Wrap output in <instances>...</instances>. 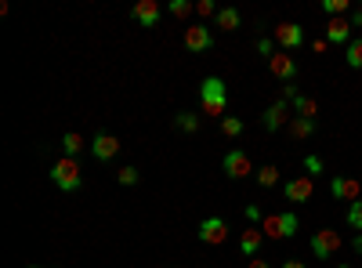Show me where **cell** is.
I'll return each mask as SVG.
<instances>
[{
	"instance_id": "obj_1",
	"label": "cell",
	"mask_w": 362,
	"mask_h": 268,
	"mask_svg": "<svg viewBox=\"0 0 362 268\" xmlns=\"http://www.w3.org/2000/svg\"><path fill=\"white\" fill-rule=\"evenodd\" d=\"M225 106H228V91H225V80L221 76H207L200 84V109L207 116H218L225 120Z\"/></svg>"
},
{
	"instance_id": "obj_2",
	"label": "cell",
	"mask_w": 362,
	"mask_h": 268,
	"mask_svg": "<svg viewBox=\"0 0 362 268\" xmlns=\"http://www.w3.org/2000/svg\"><path fill=\"white\" fill-rule=\"evenodd\" d=\"M51 181L58 185L62 192H76L80 185H83V171H80V163L69 160V156H62L58 163H51Z\"/></svg>"
},
{
	"instance_id": "obj_3",
	"label": "cell",
	"mask_w": 362,
	"mask_h": 268,
	"mask_svg": "<svg viewBox=\"0 0 362 268\" xmlns=\"http://www.w3.org/2000/svg\"><path fill=\"white\" fill-rule=\"evenodd\" d=\"M261 232H265L268 239H293V236H297V214H290V211H283V214H265Z\"/></svg>"
},
{
	"instance_id": "obj_4",
	"label": "cell",
	"mask_w": 362,
	"mask_h": 268,
	"mask_svg": "<svg viewBox=\"0 0 362 268\" xmlns=\"http://www.w3.org/2000/svg\"><path fill=\"white\" fill-rule=\"evenodd\" d=\"M340 254V232L337 229H319L312 232V258L315 261H330Z\"/></svg>"
},
{
	"instance_id": "obj_5",
	"label": "cell",
	"mask_w": 362,
	"mask_h": 268,
	"mask_svg": "<svg viewBox=\"0 0 362 268\" xmlns=\"http://www.w3.org/2000/svg\"><path fill=\"white\" fill-rule=\"evenodd\" d=\"M221 171H225L232 181H243V178H250V174H258V171H253V163H250V156H246L243 149H228L225 160H221Z\"/></svg>"
},
{
	"instance_id": "obj_6",
	"label": "cell",
	"mask_w": 362,
	"mask_h": 268,
	"mask_svg": "<svg viewBox=\"0 0 362 268\" xmlns=\"http://www.w3.org/2000/svg\"><path fill=\"white\" fill-rule=\"evenodd\" d=\"M131 18L141 29H156L163 22V8L156 4V0H138V4L131 8Z\"/></svg>"
},
{
	"instance_id": "obj_7",
	"label": "cell",
	"mask_w": 362,
	"mask_h": 268,
	"mask_svg": "<svg viewBox=\"0 0 362 268\" xmlns=\"http://www.w3.org/2000/svg\"><path fill=\"white\" fill-rule=\"evenodd\" d=\"M185 48L193 55H203V51L214 48V33H210V26H203V22L185 26Z\"/></svg>"
},
{
	"instance_id": "obj_8",
	"label": "cell",
	"mask_w": 362,
	"mask_h": 268,
	"mask_svg": "<svg viewBox=\"0 0 362 268\" xmlns=\"http://www.w3.org/2000/svg\"><path fill=\"white\" fill-rule=\"evenodd\" d=\"M330 192H333V199H340V203H358V196H362V181L358 178H344V174H337L333 181H330Z\"/></svg>"
},
{
	"instance_id": "obj_9",
	"label": "cell",
	"mask_w": 362,
	"mask_h": 268,
	"mask_svg": "<svg viewBox=\"0 0 362 268\" xmlns=\"http://www.w3.org/2000/svg\"><path fill=\"white\" fill-rule=\"evenodd\" d=\"M200 243H207V246H225V239H228V221L225 218H207L203 225H200Z\"/></svg>"
},
{
	"instance_id": "obj_10",
	"label": "cell",
	"mask_w": 362,
	"mask_h": 268,
	"mask_svg": "<svg viewBox=\"0 0 362 268\" xmlns=\"http://www.w3.org/2000/svg\"><path fill=\"white\" fill-rule=\"evenodd\" d=\"M312 192H315V178H308V174L290 178V181L283 185V196H286L290 203H308V199H312Z\"/></svg>"
},
{
	"instance_id": "obj_11",
	"label": "cell",
	"mask_w": 362,
	"mask_h": 268,
	"mask_svg": "<svg viewBox=\"0 0 362 268\" xmlns=\"http://www.w3.org/2000/svg\"><path fill=\"white\" fill-rule=\"evenodd\" d=\"M275 44H279V51H293L305 44V29L297 22H279L275 26Z\"/></svg>"
},
{
	"instance_id": "obj_12",
	"label": "cell",
	"mask_w": 362,
	"mask_h": 268,
	"mask_svg": "<svg viewBox=\"0 0 362 268\" xmlns=\"http://www.w3.org/2000/svg\"><path fill=\"white\" fill-rule=\"evenodd\" d=\"M268 69L275 80H283V84H293V76H297V62L290 58V51H275L268 58Z\"/></svg>"
},
{
	"instance_id": "obj_13",
	"label": "cell",
	"mask_w": 362,
	"mask_h": 268,
	"mask_svg": "<svg viewBox=\"0 0 362 268\" xmlns=\"http://www.w3.org/2000/svg\"><path fill=\"white\" fill-rule=\"evenodd\" d=\"M293 116H290V109H286V98H279V101H272V106L265 109V116H261V123H265V131H279L283 123H290Z\"/></svg>"
},
{
	"instance_id": "obj_14",
	"label": "cell",
	"mask_w": 362,
	"mask_h": 268,
	"mask_svg": "<svg viewBox=\"0 0 362 268\" xmlns=\"http://www.w3.org/2000/svg\"><path fill=\"white\" fill-rule=\"evenodd\" d=\"M116 153H120V138H116V134H95V141H91V156H95V160L109 163Z\"/></svg>"
},
{
	"instance_id": "obj_15",
	"label": "cell",
	"mask_w": 362,
	"mask_h": 268,
	"mask_svg": "<svg viewBox=\"0 0 362 268\" xmlns=\"http://www.w3.org/2000/svg\"><path fill=\"white\" fill-rule=\"evenodd\" d=\"M351 22H344V18H330L326 22V44H351Z\"/></svg>"
},
{
	"instance_id": "obj_16",
	"label": "cell",
	"mask_w": 362,
	"mask_h": 268,
	"mask_svg": "<svg viewBox=\"0 0 362 268\" xmlns=\"http://www.w3.org/2000/svg\"><path fill=\"white\" fill-rule=\"evenodd\" d=\"M261 243H265V232H261V225H250V229L239 236V251H243V258H258Z\"/></svg>"
},
{
	"instance_id": "obj_17",
	"label": "cell",
	"mask_w": 362,
	"mask_h": 268,
	"mask_svg": "<svg viewBox=\"0 0 362 268\" xmlns=\"http://www.w3.org/2000/svg\"><path fill=\"white\" fill-rule=\"evenodd\" d=\"M83 149H91V141H83V134H76V131H66V134H62V153H66L69 160H76Z\"/></svg>"
},
{
	"instance_id": "obj_18",
	"label": "cell",
	"mask_w": 362,
	"mask_h": 268,
	"mask_svg": "<svg viewBox=\"0 0 362 268\" xmlns=\"http://www.w3.org/2000/svg\"><path fill=\"white\" fill-rule=\"evenodd\" d=\"M214 22H218V29H225V33H236V29L243 26V15H239L236 8H221Z\"/></svg>"
},
{
	"instance_id": "obj_19",
	"label": "cell",
	"mask_w": 362,
	"mask_h": 268,
	"mask_svg": "<svg viewBox=\"0 0 362 268\" xmlns=\"http://www.w3.org/2000/svg\"><path fill=\"white\" fill-rule=\"evenodd\" d=\"M286 131H290V138H312L315 134V120H305V116H293L290 123H286Z\"/></svg>"
},
{
	"instance_id": "obj_20",
	"label": "cell",
	"mask_w": 362,
	"mask_h": 268,
	"mask_svg": "<svg viewBox=\"0 0 362 268\" xmlns=\"http://www.w3.org/2000/svg\"><path fill=\"white\" fill-rule=\"evenodd\" d=\"M293 109H297V116L315 120V116H319V101H315V98H305V94H297V98H293Z\"/></svg>"
},
{
	"instance_id": "obj_21",
	"label": "cell",
	"mask_w": 362,
	"mask_h": 268,
	"mask_svg": "<svg viewBox=\"0 0 362 268\" xmlns=\"http://www.w3.org/2000/svg\"><path fill=\"white\" fill-rule=\"evenodd\" d=\"M258 185H261V189H275V185H279V167H275V163L258 167Z\"/></svg>"
},
{
	"instance_id": "obj_22",
	"label": "cell",
	"mask_w": 362,
	"mask_h": 268,
	"mask_svg": "<svg viewBox=\"0 0 362 268\" xmlns=\"http://www.w3.org/2000/svg\"><path fill=\"white\" fill-rule=\"evenodd\" d=\"M218 127H221V134H225V138H239V134L246 131L239 116H225V120H218Z\"/></svg>"
},
{
	"instance_id": "obj_23",
	"label": "cell",
	"mask_w": 362,
	"mask_h": 268,
	"mask_svg": "<svg viewBox=\"0 0 362 268\" xmlns=\"http://www.w3.org/2000/svg\"><path fill=\"white\" fill-rule=\"evenodd\" d=\"M196 11V0H170L167 4V15H174V18H188Z\"/></svg>"
},
{
	"instance_id": "obj_24",
	"label": "cell",
	"mask_w": 362,
	"mask_h": 268,
	"mask_svg": "<svg viewBox=\"0 0 362 268\" xmlns=\"http://www.w3.org/2000/svg\"><path fill=\"white\" fill-rule=\"evenodd\" d=\"M174 123H178V131H185V134H196L200 131V116L196 113H178Z\"/></svg>"
},
{
	"instance_id": "obj_25",
	"label": "cell",
	"mask_w": 362,
	"mask_h": 268,
	"mask_svg": "<svg viewBox=\"0 0 362 268\" xmlns=\"http://www.w3.org/2000/svg\"><path fill=\"white\" fill-rule=\"evenodd\" d=\"M344 62L351 69H362V40H351V44L344 48Z\"/></svg>"
},
{
	"instance_id": "obj_26",
	"label": "cell",
	"mask_w": 362,
	"mask_h": 268,
	"mask_svg": "<svg viewBox=\"0 0 362 268\" xmlns=\"http://www.w3.org/2000/svg\"><path fill=\"white\" fill-rule=\"evenodd\" d=\"M351 8V0H323V11L330 18H344V11Z\"/></svg>"
},
{
	"instance_id": "obj_27",
	"label": "cell",
	"mask_w": 362,
	"mask_h": 268,
	"mask_svg": "<svg viewBox=\"0 0 362 268\" xmlns=\"http://www.w3.org/2000/svg\"><path fill=\"white\" fill-rule=\"evenodd\" d=\"M218 11H221V8L214 4V0H196V15H200V18H218Z\"/></svg>"
},
{
	"instance_id": "obj_28",
	"label": "cell",
	"mask_w": 362,
	"mask_h": 268,
	"mask_svg": "<svg viewBox=\"0 0 362 268\" xmlns=\"http://www.w3.org/2000/svg\"><path fill=\"white\" fill-rule=\"evenodd\" d=\"M120 185H127V189H131V185H138L141 181V174H138V167H120Z\"/></svg>"
},
{
	"instance_id": "obj_29",
	"label": "cell",
	"mask_w": 362,
	"mask_h": 268,
	"mask_svg": "<svg viewBox=\"0 0 362 268\" xmlns=\"http://www.w3.org/2000/svg\"><path fill=\"white\" fill-rule=\"evenodd\" d=\"M348 225H351L355 232H362V199H358V203H351V207H348Z\"/></svg>"
},
{
	"instance_id": "obj_30",
	"label": "cell",
	"mask_w": 362,
	"mask_h": 268,
	"mask_svg": "<svg viewBox=\"0 0 362 268\" xmlns=\"http://www.w3.org/2000/svg\"><path fill=\"white\" fill-rule=\"evenodd\" d=\"M305 171H308V178H315V174H323V160H319V156H305Z\"/></svg>"
},
{
	"instance_id": "obj_31",
	"label": "cell",
	"mask_w": 362,
	"mask_h": 268,
	"mask_svg": "<svg viewBox=\"0 0 362 268\" xmlns=\"http://www.w3.org/2000/svg\"><path fill=\"white\" fill-rule=\"evenodd\" d=\"M275 51H279V48H275V40H268V36L258 40V55H261V58H272Z\"/></svg>"
},
{
	"instance_id": "obj_32",
	"label": "cell",
	"mask_w": 362,
	"mask_h": 268,
	"mask_svg": "<svg viewBox=\"0 0 362 268\" xmlns=\"http://www.w3.org/2000/svg\"><path fill=\"white\" fill-rule=\"evenodd\" d=\"M246 221H250V225H261V221H265V214H261L258 203H250V207H246Z\"/></svg>"
},
{
	"instance_id": "obj_33",
	"label": "cell",
	"mask_w": 362,
	"mask_h": 268,
	"mask_svg": "<svg viewBox=\"0 0 362 268\" xmlns=\"http://www.w3.org/2000/svg\"><path fill=\"white\" fill-rule=\"evenodd\" d=\"M326 48H330V44H326V36H319V40H312V51H315V55H323Z\"/></svg>"
},
{
	"instance_id": "obj_34",
	"label": "cell",
	"mask_w": 362,
	"mask_h": 268,
	"mask_svg": "<svg viewBox=\"0 0 362 268\" xmlns=\"http://www.w3.org/2000/svg\"><path fill=\"white\" fill-rule=\"evenodd\" d=\"M246 268H272V265H268L265 258H250V265H246Z\"/></svg>"
},
{
	"instance_id": "obj_35",
	"label": "cell",
	"mask_w": 362,
	"mask_h": 268,
	"mask_svg": "<svg viewBox=\"0 0 362 268\" xmlns=\"http://www.w3.org/2000/svg\"><path fill=\"white\" fill-rule=\"evenodd\" d=\"M351 29H362V8L351 15Z\"/></svg>"
},
{
	"instance_id": "obj_36",
	"label": "cell",
	"mask_w": 362,
	"mask_h": 268,
	"mask_svg": "<svg viewBox=\"0 0 362 268\" xmlns=\"http://www.w3.org/2000/svg\"><path fill=\"white\" fill-rule=\"evenodd\" d=\"M351 246H355V254H362V232H358V236L351 239Z\"/></svg>"
},
{
	"instance_id": "obj_37",
	"label": "cell",
	"mask_w": 362,
	"mask_h": 268,
	"mask_svg": "<svg viewBox=\"0 0 362 268\" xmlns=\"http://www.w3.org/2000/svg\"><path fill=\"white\" fill-rule=\"evenodd\" d=\"M283 268H305V261H283Z\"/></svg>"
},
{
	"instance_id": "obj_38",
	"label": "cell",
	"mask_w": 362,
	"mask_h": 268,
	"mask_svg": "<svg viewBox=\"0 0 362 268\" xmlns=\"http://www.w3.org/2000/svg\"><path fill=\"white\" fill-rule=\"evenodd\" d=\"M337 268H351V265H337Z\"/></svg>"
},
{
	"instance_id": "obj_39",
	"label": "cell",
	"mask_w": 362,
	"mask_h": 268,
	"mask_svg": "<svg viewBox=\"0 0 362 268\" xmlns=\"http://www.w3.org/2000/svg\"><path fill=\"white\" fill-rule=\"evenodd\" d=\"M26 268H40V265H26Z\"/></svg>"
},
{
	"instance_id": "obj_40",
	"label": "cell",
	"mask_w": 362,
	"mask_h": 268,
	"mask_svg": "<svg viewBox=\"0 0 362 268\" xmlns=\"http://www.w3.org/2000/svg\"><path fill=\"white\" fill-rule=\"evenodd\" d=\"M358 181H362V178H358Z\"/></svg>"
}]
</instances>
